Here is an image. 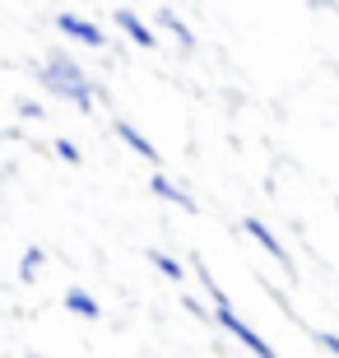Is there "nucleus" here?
<instances>
[{"label": "nucleus", "instance_id": "f257e3e1", "mask_svg": "<svg viewBox=\"0 0 339 358\" xmlns=\"http://www.w3.org/2000/svg\"><path fill=\"white\" fill-rule=\"evenodd\" d=\"M33 75H38L42 89H52V93H61V98H70L79 112H93L98 89H93V80L84 75V66H79V61L52 52V56H47V66H33Z\"/></svg>", "mask_w": 339, "mask_h": 358}, {"label": "nucleus", "instance_id": "f03ea898", "mask_svg": "<svg viewBox=\"0 0 339 358\" xmlns=\"http://www.w3.org/2000/svg\"><path fill=\"white\" fill-rule=\"evenodd\" d=\"M196 270H200V279H205V289H209V303H214V321H219L223 331L233 335L237 345H247V349H251V354H256V358H274V349L265 345L261 335H256V331H251V326H247V321H242V317H237V312H233V303H228V293H223L219 284L209 279V270H205V266H196Z\"/></svg>", "mask_w": 339, "mask_h": 358}, {"label": "nucleus", "instance_id": "7ed1b4c3", "mask_svg": "<svg viewBox=\"0 0 339 358\" xmlns=\"http://www.w3.org/2000/svg\"><path fill=\"white\" fill-rule=\"evenodd\" d=\"M242 233H247V238H256V242H261V252H265V256H274V261H279V266H284L288 275H298V266H293V256L284 252V242L274 238V233H270V228L261 224V219H256V214H247V219H242Z\"/></svg>", "mask_w": 339, "mask_h": 358}, {"label": "nucleus", "instance_id": "20e7f679", "mask_svg": "<svg viewBox=\"0 0 339 358\" xmlns=\"http://www.w3.org/2000/svg\"><path fill=\"white\" fill-rule=\"evenodd\" d=\"M56 28L66 33V38H75V42H84V47H107V33L98 24H89V19H79V14H56Z\"/></svg>", "mask_w": 339, "mask_h": 358}, {"label": "nucleus", "instance_id": "39448f33", "mask_svg": "<svg viewBox=\"0 0 339 358\" xmlns=\"http://www.w3.org/2000/svg\"><path fill=\"white\" fill-rule=\"evenodd\" d=\"M112 19H117V28H126V38H131L135 47H149V52H154V47H158V33H154V28H149V24H144V19H140V14H135V10H117V14H112Z\"/></svg>", "mask_w": 339, "mask_h": 358}, {"label": "nucleus", "instance_id": "423d86ee", "mask_svg": "<svg viewBox=\"0 0 339 358\" xmlns=\"http://www.w3.org/2000/svg\"><path fill=\"white\" fill-rule=\"evenodd\" d=\"M149 191H154V196H163V200H172L177 210L196 214V200L186 196V191H182V186H177V182H168V177H163V173H154V177H149Z\"/></svg>", "mask_w": 339, "mask_h": 358}, {"label": "nucleus", "instance_id": "0eeeda50", "mask_svg": "<svg viewBox=\"0 0 339 358\" xmlns=\"http://www.w3.org/2000/svg\"><path fill=\"white\" fill-rule=\"evenodd\" d=\"M66 312H75V317H84V321L103 317V307H98V298H93L89 289H66Z\"/></svg>", "mask_w": 339, "mask_h": 358}, {"label": "nucleus", "instance_id": "6e6552de", "mask_svg": "<svg viewBox=\"0 0 339 358\" xmlns=\"http://www.w3.org/2000/svg\"><path fill=\"white\" fill-rule=\"evenodd\" d=\"M112 131H117V140H126V149H135V154H140V159H149V163H158V149L149 145V140H144L140 131H135L131 121H117V126H112Z\"/></svg>", "mask_w": 339, "mask_h": 358}, {"label": "nucleus", "instance_id": "1a4fd4ad", "mask_svg": "<svg viewBox=\"0 0 339 358\" xmlns=\"http://www.w3.org/2000/svg\"><path fill=\"white\" fill-rule=\"evenodd\" d=\"M158 24L168 28L172 38H177V47H186V52H191V47H196V33H191V28H186V19L177 10H158Z\"/></svg>", "mask_w": 339, "mask_h": 358}, {"label": "nucleus", "instance_id": "9d476101", "mask_svg": "<svg viewBox=\"0 0 339 358\" xmlns=\"http://www.w3.org/2000/svg\"><path fill=\"white\" fill-rule=\"evenodd\" d=\"M42 266H47V252H42V247H28L24 261H19V279H24V284H33V279L42 275Z\"/></svg>", "mask_w": 339, "mask_h": 358}, {"label": "nucleus", "instance_id": "9b49d317", "mask_svg": "<svg viewBox=\"0 0 339 358\" xmlns=\"http://www.w3.org/2000/svg\"><path fill=\"white\" fill-rule=\"evenodd\" d=\"M149 266H154V270H158V275H168V279H172V284H182V279H186V270H182V261H172V256H168V252H149Z\"/></svg>", "mask_w": 339, "mask_h": 358}, {"label": "nucleus", "instance_id": "f8f14e48", "mask_svg": "<svg viewBox=\"0 0 339 358\" xmlns=\"http://www.w3.org/2000/svg\"><path fill=\"white\" fill-rule=\"evenodd\" d=\"M56 159H61V163H75V168H79V159H84V154H79V145H70V140H56Z\"/></svg>", "mask_w": 339, "mask_h": 358}, {"label": "nucleus", "instance_id": "ddd939ff", "mask_svg": "<svg viewBox=\"0 0 339 358\" xmlns=\"http://www.w3.org/2000/svg\"><path fill=\"white\" fill-rule=\"evenodd\" d=\"M19 117H24V121H42V117H47V107H42V103H19Z\"/></svg>", "mask_w": 339, "mask_h": 358}, {"label": "nucleus", "instance_id": "4468645a", "mask_svg": "<svg viewBox=\"0 0 339 358\" xmlns=\"http://www.w3.org/2000/svg\"><path fill=\"white\" fill-rule=\"evenodd\" d=\"M312 335H316V345H321V349H330V354L339 358V335H330V331H312Z\"/></svg>", "mask_w": 339, "mask_h": 358}]
</instances>
